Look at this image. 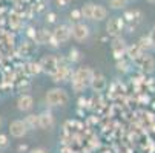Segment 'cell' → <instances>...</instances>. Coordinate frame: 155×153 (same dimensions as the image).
<instances>
[{
	"label": "cell",
	"instance_id": "83f0119b",
	"mask_svg": "<svg viewBox=\"0 0 155 153\" xmlns=\"http://www.w3.org/2000/svg\"><path fill=\"white\" fill-rule=\"evenodd\" d=\"M147 2H149V3H155V0H147Z\"/></svg>",
	"mask_w": 155,
	"mask_h": 153
},
{
	"label": "cell",
	"instance_id": "7a4b0ae2",
	"mask_svg": "<svg viewBox=\"0 0 155 153\" xmlns=\"http://www.w3.org/2000/svg\"><path fill=\"white\" fill-rule=\"evenodd\" d=\"M68 101H69V97L64 89L52 87V89H49L46 92V103L52 107H63L68 104Z\"/></svg>",
	"mask_w": 155,
	"mask_h": 153
},
{
	"label": "cell",
	"instance_id": "f1b7e54d",
	"mask_svg": "<svg viewBox=\"0 0 155 153\" xmlns=\"http://www.w3.org/2000/svg\"><path fill=\"white\" fill-rule=\"evenodd\" d=\"M0 124H2V118H0Z\"/></svg>",
	"mask_w": 155,
	"mask_h": 153
},
{
	"label": "cell",
	"instance_id": "d6986e66",
	"mask_svg": "<svg viewBox=\"0 0 155 153\" xmlns=\"http://www.w3.org/2000/svg\"><path fill=\"white\" fill-rule=\"evenodd\" d=\"M127 3V0H109V6L112 9H123Z\"/></svg>",
	"mask_w": 155,
	"mask_h": 153
},
{
	"label": "cell",
	"instance_id": "7c38bea8",
	"mask_svg": "<svg viewBox=\"0 0 155 153\" xmlns=\"http://www.w3.org/2000/svg\"><path fill=\"white\" fill-rule=\"evenodd\" d=\"M54 126V116L49 112H43L38 115V127L43 130H48Z\"/></svg>",
	"mask_w": 155,
	"mask_h": 153
},
{
	"label": "cell",
	"instance_id": "44dd1931",
	"mask_svg": "<svg viewBox=\"0 0 155 153\" xmlns=\"http://www.w3.org/2000/svg\"><path fill=\"white\" fill-rule=\"evenodd\" d=\"M8 145H9L8 136L6 135H0V148H6Z\"/></svg>",
	"mask_w": 155,
	"mask_h": 153
},
{
	"label": "cell",
	"instance_id": "5b68a950",
	"mask_svg": "<svg viewBox=\"0 0 155 153\" xmlns=\"http://www.w3.org/2000/svg\"><path fill=\"white\" fill-rule=\"evenodd\" d=\"M71 35L77 41H84L87 37H89V26L84 25V23H80V21H77V23L72 25V28H71Z\"/></svg>",
	"mask_w": 155,
	"mask_h": 153
},
{
	"label": "cell",
	"instance_id": "ac0fdd59",
	"mask_svg": "<svg viewBox=\"0 0 155 153\" xmlns=\"http://www.w3.org/2000/svg\"><path fill=\"white\" fill-rule=\"evenodd\" d=\"M25 124H26L28 129H35V127H38V115H29V116H26Z\"/></svg>",
	"mask_w": 155,
	"mask_h": 153
},
{
	"label": "cell",
	"instance_id": "ba28073f",
	"mask_svg": "<svg viewBox=\"0 0 155 153\" xmlns=\"http://www.w3.org/2000/svg\"><path fill=\"white\" fill-rule=\"evenodd\" d=\"M9 132L14 138H23L28 132V127L25 124V121H21V120H15L9 124Z\"/></svg>",
	"mask_w": 155,
	"mask_h": 153
},
{
	"label": "cell",
	"instance_id": "6da1fadb",
	"mask_svg": "<svg viewBox=\"0 0 155 153\" xmlns=\"http://www.w3.org/2000/svg\"><path fill=\"white\" fill-rule=\"evenodd\" d=\"M92 71L89 68H78L74 74H72V87L75 92H81L84 91L87 86H89V81L92 78Z\"/></svg>",
	"mask_w": 155,
	"mask_h": 153
},
{
	"label": "cell",
	"instance_id": "7402d4cb",
	"mask_svg": "<svg viewBox=\"0 0 155 153\" xmlns=\"http://www.w3.org/2000/svg\"><path fill=\"white\" fill-rule=\"evenodd\" d=\"M71 18H72V20H75V21H78L80 18H83V17H81L80 9H74V11L71 12Z\"/></svg>",
	"mask_w": 155,
	"mask_h": 153
},
{
	"label": "cell",
	"instance_id": "3957f363",
	"mask_svg": "<svg viewBox=\"0 0 155 153\" xmlns=\"http://www.w3.org/2000/svg\"><path fill=\"white\" fill-rule=\"evenodd\" d=\"M38 66H40V71H43L45 74L54 75V72H55L57 68H58V60H57V57H54V55H45V57L40 60Z\"/></svg>",
	"mask_w": 155,
	"mask_h": 153
},
{
	"label": "cell",
	"instance_id": "484cf974",
	"mask_svg": "<svg viewBox=\"0 0 155 153\" xmlns=\"http://www.w3.org/2000/svg\"><path fill=\"white\" fill-rule=\"evenodd\" d=\"M31 153H46V150H43V148H35V150H32Z\"/></svg>",
	"mask_w": 155,
	"mask_h": 153
},
{
	"label": "cell",
	"instance_id": "4316f807",
	"mask_svg": "<svg viewBox=\"0 0 155 153\" xmlns=\"http://www.w3.org/2000/svg\"><path fill=\"white\" fill-rule=\"evenodd\" d=\"M54 17H55V15H54V14H51V15H49V21H54Z\"/></svg>",
	"mask_w": 155,
	"mask_h": 153
},
{
	"label": "cell",
	"instance_id": "e0dca14e",
	"mask_svg": "<svg viewBox=\"0 0 155 153\" xmlns=\"http://www.w3.org/2000/svg\"><path fill=\"white\" fill-rule=\"evenodd\" d=\"M92 9H94V3H84L80 9L81 17L87 18V20H92Z\"/></svg>",
	"mask_w": 155,
	"mask_h": 153
},
{
	"label": "cell",
	"instance_id": "9c48e42d",
	"mask_svg": "<svg viewBox=\"0 0 155 153\" xmlns=\"http://www.w3.org/2000/svg\"><path fill=\"white\" fill-rule=\"evenodd\" d=\"M110 46H112V52H114V55H115L117 60H120V58L126 54V48H127V46L124 45V40L120 38V37H115Z\"/></svg>",
	"mask_w": 155,
	"mask_h": 153
},
{
	"label": "cell",
	"instance_id": "8992f818",
	"mask_svg": "<svg viewBox=\"0 0 155 153\" xmlns=\"http://www.w3.org/2000/svg\"><path fill=\"white\" fill-rule=\"evenodd\" d=\"M124 28V21L121 17H114V18H110L107 21V25H106V29H107V34H110L112 37H118L121 34Z\"/></svg>",
	"mask_w": 155,
	"mask_h": 153
},
{
	"label": "cell",
	"instance_id": "d4e9b609",
	"mask_svg": "<svg viewBox=\"0 0 155 153\" xmlns=\"http://www.w3.org/2000/svg\"><path fill=\"white\" fill-rule=\"evenodd\" d=\"M57 3H58L60 6H64V5L69 3V0H57Z\"/></svg>",
	"mask_w": 155,
	"mask_h": 153
},
{
	"label": "cell",
	"instance_id": "4fadbf2b",
	"mask_svg": "<svg viewBox=\"0 0 155 153\" xmlns=\"http://www.w3.org/2000/svg\"><path fill=\"white\" fill-rule=\"evenodd\" d=\"M107 15V9L101 5H95L94 3V9H92V20H97V21H101L104 20Z\"/></svg>",
	"mask_w": 155,
	"mask_h": 153
},
{
	"label": "cell",
	"instance_id": "ffe728a7",
	"mask_svg": "<svg viewBox=\"0 0 155 153\" xmlns=\"http://www.w3.org/2000/svg\"><path fill=\"white\" fill-rule=\"evenodd\" d=\"M138 46L143 49V52H144V49H149L150 46H153V45H152L150 37H141V38H140V41H138Z\"/></svg>",
	"mask_w": 155,
	"mask_h": 153
},
{
	"label": "cell",
	"instance_id": "8fae6325",
	"mask_svg": "<svg viewBox=\"0 0 155 153\" xmlns=\"http://www.w3.org/2000/svg\"><path fill=\"white\" fill-rule=\"evenodd\" d=\"M17 107H18V110H21V112H29L31 109L34 107V98L31 95H21V97H18Z\"/></svg>",
	"mask_w": 155,
	"mask_h": 153
},
{
	"label": "cell",
	"instance_id": "277c9868",
	"mask_svg": "<svg viewBox=\"0 0 155 153\" xmlns=\"http://www.w3.org/2000/svg\"><path fill=\"white\" fill-rule=\"evenodd\" d=\"M51 37H52V43L54 45H58V43H64V41H68L69 40V37H71V29L68 28V26H57L55 29H54V32L51 34Z\"/></svg>",
	"mask_w": 155,
	"mask_h": 153
},
{
	"label": "cell",
	"instance_id": "5bb4252c",
	"mask_svg": "<svg viewBox=\"0 0 155 153\" xmlns=\"http://www.w3.org/2000/svg\"><path fill=\"white\" fill-rule=\"evenodd\" d=\"M34 38H35V41H37V43H40V45H48V43L52 40L51 34H49L48 31H45V29H40V31H37Z\"/></svg>",
	"mask_w": 155,
	"mask_h": 153
},
{
	"label": "cell",
	"instance_id": "603a6c76",
	"mask_svg": "<svg viewBox=\"0 0 155 153\" xmlns=\"http://www.w3.org/2000/svg\"><path fill=\"white\" fill-rule=\"evenodd\" d=\"M71 60L72 61H78L80 60V52L77 49H71Z\"/></svg>",
	"mask_w": 155,
	"mask_h": 153
},
{
	"label": "cell",
	"instance_id": "30bf717a",
	"mask_svg": "<svg viewBox=\"0 0 155 153\" xmlns=\"http://www.w3.org/2000/svg\"><path fill=\"white\" fill-rule=\"evenodd\" d=\"M89 86L92 87L95 92L104 91V87H106V78H104V75L103 74H92V78L89 81Z\"/></svg>",
	"mask_w": 155,
	"mask_h": 153
},
{
	"label": "cell",
	"instance_id": "cb8c5ba5",
	"mask_svg": "<svg viewBox=\"0 0 155 153\" xmlns=\"http://www.w3.org/2000/svg\"><path fill=\"white\" fill-rule=\"evenodd\" d=\"M117 68H118V71H123V72H124V71H126V63L118 60V63H117Z\"/></svg>",
	"mask_w": 155,
	"mask_h": 153
},
{
	"label": "cell",
	"instance_id": "9a60e30c",
	"mask_svg": "<svg viewBox=\"0 0 155 153\" xmlns=\"http://www.w3.org/2000/svg\"><path fill=\"white\" fill-rule=\"evenodd\" d=\"M68 75H69V69L66 66H58L57 71L54 72L52 78H54V81H64L66 78H68Z\"/></svg>",
	"mask_w": 155,
	"mask_h": 153
},
{
	"label": "cell",
	"instance_id": "52a82bcc",
	"mask_svg": "<svg viewBox=\"0 0 155 153\" xmlns=\"http://www.w3.org/2000/svg\"><path fill=\"white\" fill-rule=\"evenodd\" d=\"M135 61L138 63L140 69H141L143 72H146V74H152V72L155 71V60H153L150 55H144V54H141Z\"/></svg>",
	"mask_w": 155,
	"mask_h": 153
},
{
	"label": "cell",
	"instance_id": "2e32d148",
	"mask_svg": "<svg viewBox=\"0 0 155 153\" xmlns=\"http://www.w3.org/2000/svg\"><path fill=\"white\" fill-rule=\"evenodd\" d=\"M126 54H127L132 60H137V58L143 54V49L138 46V43H135V45H132V46L126 48Z\"/></svg>",
	"mask_w": 155,
	"mask_h": 153
}]
</instances>
